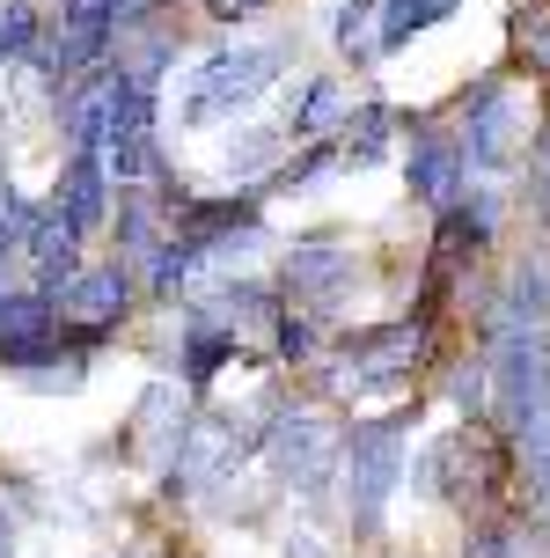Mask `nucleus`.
<instances>
[{
	"label": "nucleus",
	"mask_w": 550,
	"mask_h": 558,
	"mask_svg": "<svg viewBox=\"0 0 550 558\" xmlns=\"http://www.w3.org/2000/svg\"><path fill=\"white\" fill-rule=\"evenodd\" d=\"M338 441H345V418L294 390L257 434V471L279 500H294L308 522H323L330 493H338Z\"/></svg>",
	"instance_id": "7ed1b4c3"
},
{
	"label": "nucleus",
	"mask_w": 550,
	"mask_h": 558,
	"mask_svg": "<svg viewBox=\"0 0 550 558\" xmlns=\"http://www.w3.org/2000/svg\"><path fill=\"white\" fill-rule=\"evenodd\" d=\"M118 558H176V551H169V544H125Z\"/></svg>",
	"instance_id": "c85d7f7f"
},
{
	"label": "nucleus",
	"mask_w": 550,
	"mask_h": 558,
	"mask_svg": "<svg viewBox=\"0 0 550 558\" xmlns=\"http://www.w3.org/2000/svg\"><path fill=\"white\" fill-rule=\"evenodd\" d=\"M279 558H338V536L323 530V522H302V530L286 536V551Z\"/></svg>",
	"instance_id": "cd10ccee"
},
{
	"label": "nucleus",
	"mask_w": 550,
	"mask_h": 558,
	"mask_svg": "<svg viewBox=\"0 0 550 558\" xmlns=\"http://www.w3.org/2000/svg\"><path fill=\"white\" fill-rule=\"evenodd\" d=\"M528 228H536V243H550V118L528 140Z\"/></svg>",
	"instance_id": "a878e982"
},
{
	"label": "nucleus",
	"mask_w": 550,
	"mask_h": 558,
	"mask_svg": "<svg viewBox=\"0 0 550 558\" xmlns=\"http://www.w3.org/2000/svg\"><path fill=\"white\" fill-rule=\"evenodd\" d=\"M45 37H52V8L45 0H0V66H23Z\"/></svg>",
	"instance_id": "b1692460"
},
{
	"label": "nucleus",
	"mask_w": 550,
	"mask_h": 558,
	"mask_svg": "<svg viewBox=\"0 0 550 558\" xmlns=\"http://www.w3.org/2000/svg\"><path fill=\"white\" fill-rule=\"evenodd\" d=\"M330 177H345V162H338V140H302V147H294V155L272 169L265 206H272V198H308V192H323Z\"/></svg>",
	"instance_id": "5701e85b"
},
{
	"label": "nucleus",
	"mask_w": 550,
	"mask_h": 558,
	"mask_svg": "<svg viewBox=\"0 0 550 558\" xmlns=\"http://www.w3.org/2000/svg\"><path fill=\"white\" fill-rule=\"evenodd\" d=\"M375 8H382V15H375V52H382V66H389V59L412 52L426 29L448 23L463 0H375Z\"/></svg>",
	"instance_id": "412c9836"
},
{
	"label": "nucleus",
	"mask_w": 550,
	"mask_h": 558,
	"mask_svg": "<svg viewBox=\"0 0 550 558\" xmlns=\"http://www.w3.org/2000/svg\"><path fill=\"white\" fill-rule=\"evenodd\" d=\"M110 169H103V155L96 147H66V162H59V177H52V206L66 214V221L82 228L88 243H103V228H110Z\"/></svg>",
	"instance_id": "dca6fc26"
},
{
	"label": "nucleus",
	"mask_w": 550,
	"mask_h": 558,
	"mask_svg": "<svg viewBox=\"0 0 550 558\" xmlns=\"http://www.w3.org/2000/svg\"><path fill=\"white\" fill-rule=\"evenodd\" d=\"M294 155V140H286V125L279 118H243L235 133L220 140L213 169H206V192H249L265 198V184H272V169Z\"/></svg>",
	"instance_id": "f8f14e48"
},
{
	"label": "nucleus",
	"mask_w": 550,
	"mask_h": 558,
	"mask_svg": "<svg viewBox=\"0 0 550 558\" xmlns=\"http://www.w3.org/2000/svg\"><path fill=\"white\" fill-rule=\"evenodd\" d=\"M440 383V404L455 418H492V367H485V353L477 345H448L433 367Z\"/></svg>",
	"instance_id": "6ab92c4d"
},
{
	"label": "nucleus",
	"mask_w": 550,
	"mask_h": 558,
	"mask_svg": "<svg viewBox=\"0 0 550 558\" xmlns=\"http://www.w3.org/2000/svg\"><path fill=\"white\" fill-rule=\"evenodd\" d=\"M506 74L528 88H550V0H522L506 15Z\"/></svg>",
	"instance_id": "aec40b11"
},
{
	"label": "nucleus",
	"mask_w": 550,
	"mask_h": 558,
	"mask_svg": "<svg viewBox=\"0 0 550 558\" xmlns=\"http://www.w3.org/2000/svg\"><path fill=\"white\" fill-rule=\"evenodd\" d=\"M375 0H338L330 8V59H338V74H375L382 52H375Z\"/></svg>",
	"instance_id": "4be33fe9"
},
{
	"label": "nucleus",
	"mask_w": 550,
	"mask_h": 558,
	"mask_svg": "<svg viewBox=\"0 0 550 558\" xmlns=\"http://www.w3.org/2000/svg\"><path fill=\"white\" fill-rule=\"evenodd\" d=\"M448 111V125H455V140H463V155L477 177H492V184H506L514 169L528 162V140H536V88L522 82V74H506V66H485L477 82L455 96V104H440Z\"/></svg>",
	"instance_id": "39448f33"
},
{
	"label": "nucleus",
	"mask_w": 550,
	"mask_h": 558,
	"mask_svg": "<svg viewBox=\"0 0 550 558\" xmlns=\"http://www.w3.org/2000/svg\"><path fill=\"white\" fill-rule=\"evenodd\" d=\"M192 52V45H184V29H176V15H155V23H139V29H125V37H118V66H125V74H133L139 88H162L169 74H176V59Z\"/></svg>",
	"instance_id": "a211bd4d"
},
{
	"label": "nucleus",
	"mask_w": 550,
	"mask_h": 558,
	"mask_svg": "<svg viewBox=\"0 0 550 558\" xmlns=\"http://www.w3.org/2000/svg\"><path fill=\"white\" fill-rule=\"evenodd\" d=\"M103 243H110V257H118V265H133V272H139V265L169 243V206H162V192H155V184H118V192H110Z\"/></svg>",
	"instance_id": "4468645a"
},
{
	"label": "nucleus",
	"mask_w": 550,
	"mask_h": 558,
	"mask_svg": "<svg viewBox=\"0 0 550 558\" xmlns=\"http://www.w3.org/2000/svg\"><path fill=\"white\" fill-rule=\"evenodd\" d=\"M88 257H96V243H88L82 228L59 214L52 198H37V214H29V235H23V287H37L45 302H59V294H66V279L82 272Z\"/></svg>",
	"instance_id": "9b49d317"
},
{
	"label": "nucleus",
	"mask_w": 550,
	"mask_h": 558,
	"mask_svg": "<svg viewBox=\"0 0 550 558\" xmlns=\"http://www.w3.org/2000/svg\"><path fill=\"white\" fill-rule=\"evenodd\" d=\"M367 251H359L345 228H302V235H286L279 243V294L294 308H308L323 331H345V316H353V294L367 287Z\"/></svg>",
	"instance_id": "423d86ee"
},
{
	"label": "nucleus",
	"mask_w": 550,
	"mask_h": 558,
	"mask_svg": "<svg viewBox=\"0 0 550 558\" xmlns=\"http://www.w3.org/2000/svg\"><path fill=\"white\" fill-rule=\"evenodd\" d=\"M23 500H29V485H23V477H8V471H0V558H15V530H23Z\"/></svg>",
	"instance_id": "bb28decb"
},
{
	"label": "nucleus",
	"mask_w": 550,
	"mask_h": 558,
	"mask_svg": "<svg viewBox=\"0 0 550 558\" xmlns=\"http://www.w3.org/2000/svg\"><path fill=\"white\" fill-rule=\"evenodd\" d=\"M294 74V37H257V45H206L176 104V140L206 133V125H243L257 118L265 96H279V82Z\"/></svg>",
	"instance_id": "20e7f679"
},
{
	"label": "nucleus",
	"mask_w": 550,
	"mask_h": 558,
	"mask_svg": "<svg viewBox=\"0 0 550 558\" xmlns=\"http://www.w3.org/2000/svg\"><path fill=\"white\" fill-rule=\"evenodd\" d=\"M338 162H345V177H367V169L396 162V104L382 88L353 96V118L338 125Z\"/></svg>",
	"instance_id": "f3484780"
},
{
	"label": "nucleus",
	"mask_w": 550,
	"mask_h": 558,
	"mask_svg": "<svg viewBox=\"0 0 550 558\" xmlns=\"http://www.w3.org/2000/svg\"><path fill=\"white\" fill-rule=\"evenodd\" d=\"M88 375H96V361H88V353H66V345H52V353H45V361H29L15 383H23L29 397H82Z\"/></svg>",
	"instance_id": "393cba45"
},
{
	"label": "nucleus",
	"mask_w": 550,
	"mask_h": 558,
	"mask_svg": "<svg viewBox=\"0 0 550 558\" xmlns=\"http://www.w3.org/2000/svg\"><path fill=\"white\" fill-rule=\"evenodd\" d=\"M243 361H249L243 338L213 331V324H198V316H176V353H169V375H176L198 404H213L220 375H228V367H243Z\"/></svg>",
	"instance_id": "2eb2a0df"
},
{
	"label": "nucleus",
	"mask_w": 550,
	"mask_h": 558,
	"mask_svg": "<svg viewBox=\"0 0 550 558\" xmlns=\"http://www.w3.org/2000/svg\"><path fill=\"white\" fill-rule=\"evenodd\" d=\"M469 338H477V353H492L506 338L522 331H543L550 324V243H528V251L506 257V272L485 279V294L469 302Z\"/></svg>",
	"instance_id": "1a4fd4ad"
},
{
	"label": "nucleus",
	"mask_w": 550,
	"mask_h": 558,
	"mask_svg": "<svg viewBox=\"0 0 550 558\" xmlns=\"http://www.w3.org/2000/svg\"><path fill=\"white\" fill-rule=\"evenodd\" d=\"M133 316H147V302H139V272L103 251V257H88L82 272L66 279V294H59V345L96 361V353H110L118 338L133 331Z\"/></svg>",
	"instance_id": "0eeeda50"
},
{
	"label": "nucleus",
	"mask_w": 550,
	"mask_h": 558,
	"mask_svg": "<svg viewBox=\"0 0 550 558\" xmlns=\"http://www.w3.org/2000/svg\"><path fill=\"white\" fill-rule=\"evenodd\" d=\"M353 118V82L338 66H308V74H286L279 82V125L286 140H338V125Z\"/></svg>",
	"instance_id": "ddd939ff"
},
{
	"label": "nucleus",
	"mask_w": 550,
	"mask_h": 558,
	"mask_svg": "<svg viewBox=\"0 0 550 558\" xmlns=\"http://www.w3.org/2000/svg\"><path fill=\"white\" fill-rule=\"evenodd\" d=\"M426 418V397L382 404V412H353L345 441H338V522L353 544H382L396 493L412 485V434Z\"/></svg>",
	"instance_id": "f257e3e1"
},
{
	"label": "nucleus",
	"mask_w": 550,
	"mask_h": 558,
	"mask_svg": "<svg viewBox=\"0 0 550 558\" xmlns=\"http://www.w3.org/2000/svg\"><path fill=\"white\" fill-rule=\"evenodd\" d=\"M412 493L455 522H492V514H514L522 500V477H514V441L499 434L492 418H455L440 426L433 441H418L412 456Z\"/></svg>",
	"instance_id": "f03ea898"
},
{
	"label": "nucleus",
	"mask_w": 550,
	"mask_h": 558,
	"mask_svg": "<svg viewBox=\"0 0 550 558\" xmlns=\"http://www.w3.org/2000/svg\"><path fill=\"white\" fill-rule=\"evenodd\" d=\"M396 177H404V198L426 206V214H448V206L477 184V169H469L448 111H418V104L404 111V104H396Z\"/></svg>",
	"instance_id": "6e6552de"
},
{
	"label": "nucleus",
	"mask_w": 550,
	"mask_h": 558,
	"mask_svg": "<svg viewBox=\"0 0 550 558\" xmlns=\"http://www.w3.org/2000/svg\"><path fill=\"white\" fill-rule=\"evenodd\" d=\"M198 397L176 383V375H155L147 390L133 397V412L118 418V434H110V456L125 463V471H147L162 477L176 463V448H184V426H192Z\"/></svg>",
	"instance_id": "9d476101"
}]
</instances>
